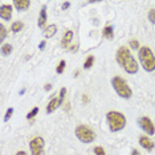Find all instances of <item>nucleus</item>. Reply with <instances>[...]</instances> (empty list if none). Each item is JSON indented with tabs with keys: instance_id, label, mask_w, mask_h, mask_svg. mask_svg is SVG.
Wrapping results in <instances>:
<instances>
[{
	"instance_id": "obj_19",
	"label": "nucleus",
	"mask_w": 155,
	"mask_h": 155,
	"mask_svg": "<svg viewBox=\"0 0 155 155\" xmlns=\"http://www.w3.org/2000/svg\"><path fill=\"white\" fill-rule=\"evenodd\" d=\"M5 35H7V29L3 24H0V41H4L5 38Z\"/></svg>"
},
{
	"instance_id": "obj_30",
	"label": "nucleus",
	"mask_w": 155,
	"mask_h": 155,
	"mask_svg": "<svg viewBox=\"0 0 155 155\" xmlns=\"http://www.w3.org/2000/svg\"><path fill=\"white\" fill-rule=\"evenodd\" d=\"M51 85H49V84H48V85H45V90H51Z\"/></svg>"
},
{
	"instance_id": "obj_21",
	"label": "nucleus",
	"mask_w": 155,
	"mask_h": 155,
	"mask_svg": "<svg viewBox=\"0 0 155 155\" xmlns=\"http://www.w3.org/2000/svg\"><path fill=\"white\" fill-rule=\"evenodd\" d=\"M37 113H38V107H33V109H32V111L28 113L27 119H32V118H35V115H36Z\"/></svg>"
},
{
	"instance_id": "obj_5",
	"label": "nucleus",
	"mask_w": 155,
	"mask_h": 155,
	"mask_svg": "<svg viewBox=\"0 0 155 155\" xmlns=\"http://www.w3.org/2000/svg\"><path fill=\"white\" fill-rule=\"evenodd\" d=\"M76 137L82 143H91L94 139H96V133H94L89 126L78 125L76 127Z\"/></svg>"
},
{
	"instance_id": "obj_6",
	"label": "nucleus",
	"mask_w": 155,
	"mask_h": 155,
	"mask_svg": "<svg viewBox=\"0 0 155 155\" xmlns=\"http://www.w3.org/2000/svg\"><path fill=\"white\" fill-rule=\"evenodd\" d=\"M44 146H45V142H44L43 137H35L29 142L32 155H44Z\"/></svg>"
},
{
	"instance_id": "obj_25",
	"label": "nucleus",
	"mask_w": 155,
	"mask_h": 155,
	"mask_svg": "<svg viewBox=\"0 0 155 155\" xmlns=\"http://www.w3.org/2000/svg\"><path fill=\"white\" fill-rule=\"evenodd\" d=\"M12 114H13V109H12V107H9L8 110H7V114H5V117H4V121H5V122L8 121V119L12 117Z\"/></svg>"
},
{
	"instance_id": "obj_4",
	"label": "nucleus",
	"mask_w": 155,
	"mask_h": 155,
	"mask_svg": "<svg viewBox=\"0 0 155 155\" xmlns=\"http://www.w3.org/2000/svg\"><path fill=\"white\" fill-rule=\"evenodd\" d=\"M111 85H113L114 90L117 91V94L119 97L126 98V100L131 98V96H133L131 87L127 85V82H126L122 77H113L111 78Z\"/></svg>"
},
{
	"instance_id": "obj_23",
	"label": "nucleus",
	"mask_w": 155,
	"mask_h": 155,
	"mask_svg": "<svg viewBox=\"0 0 155 155\" xmlns=\"http://www.w3.org/2000/svg\"><path fill=\"white\" fill-rule=\"evenodd\" d=\"M149 20L153 24H155V8L150 9V12H149Z\"/></svg>"
},
{
	"instance_id": "obj_15",
	"label": "nucleus",
	"mask_w": 155,
	"mask_h": 155,
	"mask_svg": "<svg viewBox=\"0 0 155 155\" xmlns=\"http://www.w3.org/2000/svg\"><path fill=\"white\" fill-rule=\"evenodd\" d=\"M24 28V24L21 21H15V23H12V27H11V31L13 33H17V32H20Z\"/></svg>"
},
{
	"instance_id": "obj_17",
	"label": "nucleus",
	"mask_w": 155,
	"mask_h": 155,
	"mask_svg": "<svg viewBox=\"0 0 155 155\" xmlns=\"http://www.w3.org/2000/svg\"><path fill=\"white\" fill-rule=\"evenodd\" d=\"M12 45L11 44H3L2 45V53H3V56H8L9 53L12 52Z\"/></svg>"
},
{
	"instance_id": "obj_26",
	"label": "nucleus",
	"mask_w": 155,
	"mask_h": 155,
	"mask_svg": "<svg viewBox=\"0 0 155 155\" xmlns=\"http://www.w3.org/2000/svg\"><path fill=\"white\" fill-rule=\"evenodd\" d=\"M69 7H70V3L69 2H65L64 4H62V9H68Z\"/></svg>"
},
{
	"instance_id": "obj_16",
	"label": "nucleus",
	"mask_w": 155,
	"mask_h": 155,
	"mask_svg": "<svg viewBox=\"0 0 155 155\" xmlns=\"http://www.w3.org/2000/svg\"><path fill=\"white\" fill-rule=\"evenodd\" d=\"M102 36L106 38H113V27L111 25L105 27L104 31H102Z\"/></svg>"
},
{
	"instance_id": "obj_12",
	"label": "nucleus",
	"mask_w": 155,
	"mask_h": 155,
	"mask_svg": "<svg viewBox=\"0 0 155 155\" xmlns=\"http://www.w3.org/2000/svg\"><path fill=\"white\" fill-rule=\"evenodd\" d=\"M13 5H15L19 11H27L28 7L31 5V2L29 0H15Z\"/></svg>"
},
{
	"instance_id": "obj_2",
	"label": "nucleus",
	"mask_w": 155,
	"mask_h": 155,
	"mask_svg": "<svg viewBox=\"0 0 155 155\" xmlns=\"http://www.w3.org/2000/svg\"><path fill=\"white\" fill-rule=\"evenodd\" d=\"M138 57H139V62L142 64L143 69L146 70V72H154L155 70V56L149 47L139 48Z\"/></svg>"
},
{
	"instance_id": "obj_3",
	"label": "nucleus",
	"mask_w": 155,
	"mask_h": 155,
	"mask_svg": "<svg viewBox=\"0 0 155 155\" xmlns=\"http://www.w3.org/2000/svg\"><path fill=\"white\" fill-rule=\"evenodd\" d=\"M106 119L109 123V127L113 133L121 131L126 126V117L119 111H109L106 114Z\"/></svg>"
},
{
	"instance_id": "obj_20",
	"label": "nucleus",
	"mask_w": 155,
	"mask_h": 155,
	"mask_svg": "<svg viewBox=\"0 0 155 155\" xmlns=\"http://www.w3.org/2000/svg\"><path fill=\"white\" fill-rule=\"evenodd\" d=\"M65 66H66V62H65V61H61V62H60V64H58L57 68H56V72H57L58 74H61V73L64 72Z\"/></svg>"
},
{
	"instance_id": "obj_27",
	"label": "nucleus",
	"mask_w": 155,
	"mask_h": 155,
	"mask_svg": "<svg viewBox=\"0 0 155 155\" xmlns=\"http://www.w3.org/2000/svg\"><path fill=\"white\" fill-rule=\"evenodd\" d=\"M44 48H45V41H41V43L38 44V49H41V51H43Z\"/></svg>"
},
{
	"instance_id": "obj_13",
	"label": "nucleus",
	"mask_w": 155,
	"mask_h": 155,
	"mask_svg": "<svg viewBox=\"0 0 155 155\" xmlns=\"http://www.w3.org/2000/svg\"><path fill=\"white\" fill-rule=\"evenodd\" d=\"M73 41V31H66V33H65V36L62 37V41H61V47L62 48H68L69 47V44Z\"/></svg>"
},
{
	"instance_id": "obj_10",
	"label": "nucleus",
	"mask_w": 155,
	"mask_h": 155,
	"mask_svg": "<svg viewBox=\"0 0 155 155\" xmlns=\"http://www.w3.org/2000/svg\"><path fill=\"white\" fill-rule=\"evenodd\" d=\"M139 144L143 147L144 150H147V151H153V149H154V142L151 140L149 137H140L139 138Z\"/></svg>"
},
{
	"instance_id": "obj_8",
	"label": "nucleus",
	"mask_w": 155,
	"mask_h": 155,
	"mask_svg": "<svg viewBox=\"0 0 155 155\" xmlns=\"http://www.w3.org/2000/svg\"><path fill=\"white\" fill-rule=\"evenodd\" d=\"M138 123H139L140 129H142L143 131H146L149 135H154V134H155V126H154V123L151 122L150 118L142 117V118H139Z\"/></svg>"
},
{
	"instance_id": "obj_28",
	"label": "nucleus",
	"mask_w": 155,
	"mask_h": 155,
	"mask_svg": "<svg viewBox=\"0 0 155 155\" xmlns=\"http://www.w3.org/2000/svg\"><path fill=\"white\" fill-rule=\"evenodd\" d=\"M131 155H140V154H139L138 150H133V151H131Z\"/></svg>"
},
{
	"instance_id": "obj_29",
	"label": "nucleus",
	"mask_w": 155,
	"mask_h": 155,
	"mask_svg": "<svg viewBox=\"0 0 155 155\" xmlns=\"http://www.w3.org/2000/svg\"><path fill=\"white\" fill-rule=\"evenodd\" d=\"M16 155H27L25 151H19V153H16Z\"/></svg>"
},
{
	"instance_id": "obj_18",
	"label": "nucleus",
	"mask_w": 155,
	"mask_h": 155,
	"mask_svg": "<svg viewBox=\"0 0 155 155\" xmlns=\"http://www.w3.org/2000/svg\"><path fill=\"white\" fill-rule=\"evenodd\" d=\"M93 62H94V56H87V58H86L85 64H84V68H85V69H89V68H91V65H93Z\"/></svg>"
},
{
	"instance_id": "obj_11",
	"label": "nucleus",
	"mask_w": 155,
	"mask_h": 155,
	"mask_svg": "<svg viewBox=\"0 0 155 155\" xmlns=\"http://www.w3.org/2000/svg\"><path fill=\"white\" fill-rule=\"evenodd\" d=\"M45 23H47V5H44L40 11V15H38V21H37V25L40 28H44L45 27Z\"/></svg>"
},
{
	"instance_id": "obj_24",
	"label": "nucleus",
	"mask_w": 155,
	"mask_h": 155,
	"mask_svg": "<svg viewBox=\"0 0 155 155\" xmlns=\"http://www.w3.org/2000/svg\"><path fill=\"white\" fill-rule=\"evenodd\" d=\"M130 47H131L133 49L139 48V41L135 40V38H131V40H130Z\"/></svg>"
},
{
	"instance_id": "obj_1",
	"label": "nucleus",
	"mask_w": 155,
	"mask_h": 155,
	"mask_svg": "<svg viewBox=\"0 0 155 155\" xmlns=\"http://www.w3.org/2000/svg\"><path fill=\"white\" fill-rule=\"evenodd\" d=\"M117 62L122 66L129 74H135L138 72V62L135 61V58L133 57L131 52L129 51L126 47H121L117 52Z\"/></svg>"
},
{
	"instance_id": "obj_7",
	"label": "nucleus",
	"mask_w": 155,
	"mask_h": 155,
	"mask_svg": "<svg viewBox=\"0 0 155 155\" xmlns=\"http://www.w3.org/2000/svg\"><path fill=\"white\" fill-rule=\"evenodd\" d=\"M65 94H66V89H65V87H62V89L60 90V96L57 98H52V100L49 101V104L47 106V113H48V114H51L52 111H54L57 107L61 106L62 102H64Z\"/></svg>"
},
{
	"instance_id": "obj_9",
	"label": "nucleus",
	"mask_w": 155,
	"mask_h": 155,
	"mask_svg": "<svg viewBox=\"0 0 155 155\" xmlns=\"http://www.w3.org/2000/svg\"><path fill=\"white\" fill-rule=\"evenodd\" d=\"M0 17L3 20H9L12 17V7L11 5H5L3 4L0 7Z\"/></svg>"
},
{
	"instance_id": "obj_14",
	"label": "nucleus",
	"mask_w": 155,
	"mask_h": 155,
	"mask_svg": "<svg viewBox=\"0 0 155 155\" xmlns=\"http://www.w3.org/2000/svg\"><path fill=\"white\" fill-rule=\"evenodd\" d=\"M56 32H57V27L54 25V24H51V25H48V27H45L44 28V36L47 37V38H51L52 36H54Z\"/></svg>"
},
{
	"instance_id": "obj_22",
	"label": "nucleus",
	"mask_w": 155,
	"mask_h": 155,
	"mask_svg": "<svg viewBox=\"0 0 155 155\" xmlns=\"http://www.w3.org/2000/svg\"><path fill=\"white\" fill-rule=\"evenodd\" d=\"M94 154H96V155H106V154H105V150L102 149L101 146L94 147Z\"/></svg>"
}]
</instances>
